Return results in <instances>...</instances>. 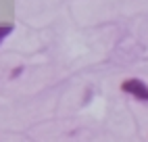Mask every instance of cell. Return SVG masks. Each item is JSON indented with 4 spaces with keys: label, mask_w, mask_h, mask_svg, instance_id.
<instances>
[{
    "label": "cell",
    "mask_w": 148,
    "mask_h": 142,
    "mask_svg": "<svg viewBox=\"0 0 148 142\" xmlns=\"http://www.w3.org/2000/svg\"><path fill=\"white\" fill-rule=\"evenodd\" d=\"M121 90H123L125 94H132V96L138 98V100H144V103H148V84L142 82V79H138V77L125 79V82L121 84Z\"/></svg>",
    "instance_id": "cell-1"
},
{
    "label": "cell",
    "mask_w": 148,
    "mask_h": 142,
    "mask_svg": "<svg viewBox=\"0 0 148 142\" xmlns=\"http://www.w3.org/2000/svg\"><path fill=\"white\" fill-rule=\"evenodd\" d=\"M11 32H13V25H0V42H2Z\"/></svg>",
    "instance_id": "cell-2"
}]
</instances>
